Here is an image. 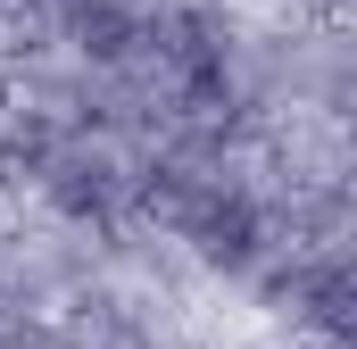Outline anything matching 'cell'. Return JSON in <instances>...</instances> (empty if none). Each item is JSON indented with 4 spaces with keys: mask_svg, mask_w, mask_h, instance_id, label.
Returning <instances> with one entry per match:
<instances>
[]
</instances>
